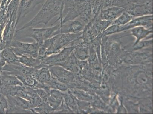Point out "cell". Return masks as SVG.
<instances>
[{"instance_id": "cb8c5ba5", "label": "cell", "mask_w": 153, "mask_h": 114, "mask_svg": "<svg viewBox=\"0 0 153 114\" xmlns=\"http://www.w3.org/2000/svg\"><path fill=\"white\" fill-rule=\"evenodd\" d=\"M147 30L144 26H137L132 30L131 32L132 34L137 37V39L140 40L151 33L152 30Z\"/></svg>"}, {"instance_id": "2e32d148", "label": "cell", "mask_w": 153, "mask_h": 114, "mask_svg": "<svg viewBox=\"0 0 153 114\" xmlns=\"http://www.w3.org/2000/svg\"><path fill=\"white\" fill-rule=\"evenodd\" d=\"M63 99L64 93L56 89H51L48 103L54 111L61 105Z\"/></svg>"}, {"instance_id": "8992f818", "label": "cell", "mask_w": 153, "mask_h": 114, "mask_svg": "<svg viewBox=\"0 0 153 114\" xmlns=\"http://www.w3.org/2000/svg\"><path fill=\"white\" fill-rule=\"evenodd\" d=\"M40 45L37 43H24L14 38L11 48L17 56L26 55L38 58Z\"/></svg>"}, {"instance_id": "7402d4cb", "label": "cell", "mask_w": 153, "mask_h": 114, "mask_svg": "<svg viewBox=\"0 0 153 114\" xmlns=\"http://www.w3.org/2000/svg\"><path fill=\"white\" fill-rule=\"evenodd\" d=\"M33 113H53L54 110L51 107L48 102H43L42 104L31 110Z\"/></svg>"}, {"instance_id": "3957f363", "label": "cell", "mask_w": 153, "mask_h": 114, "mask_svg": "<svg viewBox=\"0 0 153 114\" xmlns=\"http://www.w3.org/2000/svg\"><path fill=\"white\" fill-rule=\"evenodd\" d=\"M60 24L52 27L42 28H33L28 27L19 31H15L14 38H31L36 41L40 46H41L44 41L47 39L52 37L53 34L60 27Z\"/></svg>"}, {"instance_id": "484cf974", "label": "cell", "mask_w": 153, "mask_h": 114, "mask_svg": "<svg viewBox=\"0 0 153 114\" xmlns=\"http://www.w3.org/2000/svg\"><path fill=\"white\" fill-rule=\"evenodd\" d=\"M152 1V0H117L118 6L123 7L125 9L127 7L133 4Z\"/></svg>"}, {"instance_id": "ba28073f", "label": "cell", "mask_w": 153, "mask_h": 114, "mask_svg": "<svg viewBox=\"0 0 153 114\" xmlns=\"http://www.w3.org/2000/svg\"><path fill=\"white\" fill-rule=\"evenodd\" d=\"M73 48H64L57 53L48 56L43 59H40L41 64L40 68L44 67H49L56 66L58 64L66 61L70 55ZM39 68V69H40Z\"/></svg>"}, {"instance_id": "7c38bea8", "label": "cell", "mask_w": 153, "mask_h": 114, "mask_svg": "<svg viewBox=\"0 0 153 114\" xmlns=\"http://www.w3.org/2000/svg\"><path fill=\"white\" fill-rule=\"evenodd\" d=\"M125 11L121 7L113 6L101 10L97 15L98 19L113 21Z\"/></svg>"}, {"instance_id": "f546056e", "label": "cell", "mask_w": 153, "mask_h": 114, "mask_svg": "<svg viewBox=\"0 0 153 114\" xmlns=\"http://www.w3.org/2000/svg\"><path fill=\"white\" fill-rule=\"evenodd\" d=\"M1 51H0V59H1Z\"/></svg>"}, {"instance_id": "277c9868", "label": "cell", "mask_w": 153, "mask_h": 114, "mask_svg": "<svg viewBox=\"0 0 153 114\" xmlns=\"http://www.w3.org/2000/svg\"><path fill=\"white\" fill-rule=\"evenodd\" d=\"M80 35L79 33L61 34L45 40L42 46L46 50L47 56L59 52L72 41L76 40Z\"/></svg>"}, {"instance_id": "ac0fdd59", "label": "cell", "mask_w": 153, "mask_h": 114, "mask_svg": "<svg viewBox=\"0 0 153 114\" xmlns=\"http://www.w3.org/2000/svg\"><path fill=\"white\" fill-rule=\"evenodd\" d=\"M18 61L28 67L39 69L41 62L40 59L28 56H18Z\"/></svg>"}, {"instance_id": "5bb4252c", "label": "cell", "mask_w": 153, "mask_h": 114, "mask_svg": "<svg viewBox=\"0 0 153 114\" xmlns=\"http://www.w3.org/2000/svg\"><path fill=\"white\" fill-rule=\"evenodd\" d=\"M1 93L5 96L8 95L19 96L29 101V98L26 87L24 85L12 86L6 87L1 90Z\"/></svg>"}, {"instance_id": "d4e9b609", "label": "cell", "mask_w": 153, "mask_h": 114, "mask_svg": "<svg viewBox=\"0 0 153 114\" xmlns=\"http://www.w3.org/2000/svg\"><path fill=\"white\" fill-rule=\"evenodd\" d=\"M20 0H11L7 7V12L10 18L15 13H17L18 7Z\"/></svg>"}, {"instance_id": "52a82bcc", "label": "cell", "mask_w": 153, "mask_h": 114, "mask_svg": "<svg viewBox=\"0 0 153 114\" xmlns=\"http://www.w3.org/2000/svg\"><path fill=\"white\" fill-rule=\"evenodd\" d=\"M87 24V22L81 17H78L74 20L66 22L63 24H60V27L59 30L53 33L52 37L56 35L61 34H77L84 28Z\"/></svg>"}, {"instance_id": "4dcf8cb0", "label": "cell", "mask_w": 153, "mask_h": 114, "mask_svg": "<svg viewBox=\"0 0 153 114\" xmlns=\"http://www.w3.org/2000/svg\"><path fill=\"white\" fill-rule=\"evenodd\" d=\"M0 8H1V0H0Z\"/></svg>"}, {"instance_id": "ffe728a7", "label": "cell", "mask_w": 153, "mask_h": 114, "mask_svg": "<svg viewBox=\"0 0 153 114\" xmlns=\"http://www.w3.org/2000/svg\"><path fill=\"white\" fill-rule=\"evenodd\" d=\"M26 87L28 95L29 96V101L33 105V108L41 105L42 104L43 101L41 97L36 93L35 90L30 88V87Z\"/></svg>"}, {"instance_id": "9c48e42d", "label": "cell", "mask_w": 153, "mask_h": 114, "mask_svg": "<svg viewBox=\"0 0 153 114\" xmlns=\"http://www.w3.org/2000/svg\"><path fill=\"white\" fill-rule=\"evenodd\" d=\"M152 2L138 3L129 5L125 9V11L133 18L153 15Z\"/></svg>"}, {"instance_id": "9a60e30c", "label": "cell", "mask_w": 153, "mask_h": 114, "mask_svg": "<svg viewBox=\"0 0 153 114\" xmlns=\"http://www.w3.org/2000/svg\"><path fill=\"white\" fill-rule=\"evenodd\" d=\"M152 23L153 15L133 18L127 24L129 29L140 26L152 29Z\"/></svg>"}, {"instance_id": "f1b7e54d", "label": "cell", "mask_w": 153, "mask_h": 114, "mask_svg": "<svg viewBox=\"0 0 153 114\" xmlns=\"http://www.w3.org/2000/svg\"><path fill=\"white\" fill-rule=\"evenodd\" d=\"M10 17L7 12V7L0 9V25L4 23H7Z\"/></svg>"}, {"instance_id": "8fae6325", "label": "cell", "mask_w": 153, "mask_h": 114, "mask_svg": "<svg viewBox=\"0 0 153 114\" xmlns=\"http://www.w3.org/2000/svg\"><path fill=\"white\" fill-rule=\"evenodd\" d=\"M17 13L15 14L9 18L5 26L3 33L2 41L6 48L11 47L12 41L14 38L16 26Z\"/></svg>"}, {"instance_id": "e0dca14e", "label": "cell", "mask_w": 153, "mask_h": 114, "mask_svg": "<svg viewBox=\"0 0 153 114\" xmlns=\"http://www.w3.org/2000/svg\"><path fill=\"white\" fill-rule=\"evenodd\" d=\"M33 76L34 77L39 83L47 84L51 80V75L48 67L35 69Z\"/></svg>"}, {"instance_id": "30bf717a", "label": "cell", "mask_w": 153, "mask_h": 114, "mask_svg": "<svg viewBox=\"0 0 153 114\" xmlns=\"http://www.w3.org/2000/svg\"><path fill=\"white\" fill-rule=\"evenodd\" d=\"M45 0H20L17 12L16 24L19 20L24 19L28 14L34 10L36 7Z\"/></svg>"}, {"instance_id": "4316f807", "label": "cell", "mask_w": 153, "mask_h": 114, "mask_svg": "<svg viewBox=\"0 0 153 114\" xmlns=\"http://www.w3.org/2000/svg\"><path fill=\"white\" fill-rule=\"evenodd\" d=\"M8 106L9 105L6 97L2 93H0V113H5Z\"/></svg>"}, {"instance_id": "83f0119b", "label": "cell", "mask_w": 153, "mask_h": 114, "mask_svg": "<svg viewBox=\"0 0 153 114\" xmlns=\"http://www.w3.org/2000/svg\"><path fill=\"white\" fill-rule=\"evenodd\" d=\"M36 93L41 97L43 102H48V97L50 95V91H47L43 89L35 90Z\"/></svg>"}, {"instance_id": "603a6c76", "label": "cell", "mask_w": 153, "mask_h": 114, "mask_svg": "<svg viewBox=\"0 0 153 114\" xmlns=\"http://www.w3.org/2000/svg\"><path fill=\"white\" fill-rule=\"evenodd\" d=\"M47 85L51 89H56L62 92H66L68 88L67 85L61 82L53 76H51V80L47 84Z\"/></svg>"}, {"instance_id": "d6986e66", "label": "cell", "mask_w": 153, "mask_h": 114, "mask_svg": "<svg viewBox=\"0 0 153 114\" xmlns=\"http://www.w3.org/2000/svg\"><path fill=\"white\" fill-rule=\"evenodd\" d=\"M1 57L5 60L7 64H16L19 62L18 61L17 56L10 47L5 48L1 51Z\"/></svg>"}, {"instance_id": "4fadbf2b", "label": "cell", "mask_w": 153, "mask_h": 114, "mask_svg": "<svg viewBox=\"0 0 153 114\" xmlns=\"http://www.w3.org/2000/svg\"><path fill=\"white\" fill-rule=\"evenodd\" d=\"M48 68L51 76L68 87L69 83L72 80V74L70 72L60 66H52Z\"/></svg>"}, {"instance_id": "5b68a950", "label": "cell", "mask_w": 153, "mask_h": 114, "mask_svg": "<svg viewBox=\"0 0 153 114\" xmlns=\"http://www.w3.org/2000/svg\"><path fill=\"white\" fill-rule=\"evenodd\" d=\"M6 97L9 106L5 113H33L31 110L33 107L27 100L19 96L8 95Z\"/></svg>"}, {"instance_id": "7a4b0ae2", "label": "cell", "mask_w": 153, "mask_h": 114, "mask_svg": "<svg viewBox=\"0 0 153 114\" xmlns=\"http://www.w3.org/2000/svg\"><path fill=\"white\" fill-rule=\"evenodd\" d=\"M62 16L67 21L80 17L88 23L94 17L92 0H66Z\"/></svg>"}, {"instance_id": "6da1fadb", "label": "cell", "mask_w": 153, "mask_h": 114, "mask_svg": "<svg viewBox=\"0 0 153 114\" xmlns=\"http://www.w3.org/2000/svg\"><path fill=\"white\" fill-rule=\"evenodd\" d=\"M66 0H46L45 3L38 13L33 19L25 24L16 31H19L28 27H33L43 24L46 26L53 19L59 15V17L53 23L62 21V16L64 5Z\"/></svg>"}, {"instance_id": "44dd1931", "label": "cell", "mask_w": 153, "mask_h": 114, "mask_svg": "<svg viewBox=\"0 0 153 114\" xmlns=\"http://www.w3.org/2000/svg\"><path fill=\"white\" fill-rule=\"evenodd\" d=\"M133 19V17L131 15L125 11L119 17L113 21L111 24L117 26L125 25L130 22Z\"/></svg>"}]
</instances>
